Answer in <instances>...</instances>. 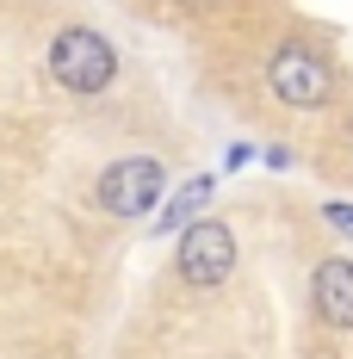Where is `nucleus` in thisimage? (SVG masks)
<instances>
[{
	"label": "nucleus",
	"instance_id": "obj_4",
	"mask_svg": "<svg viewBox=\"0 0 353 359\" xmlns=\"http://www.w3.org/2000/svg\"><path fill=\"white\" fill-rule=\"evenodd\" d=\"M236 273V229L223 217H199L180 229V279L199 291H217Z\"/></svg>",
	"mask_w": 353,
	"mask_h": 359
},
{
	"label": "nucleus",
	"instance_id": "obj_5",
	"mask_svg": "<svg viewBox=\"0 0 353 359\" xmlns=\"http://www.w3.org/2000/svg\"><path fill=\"white\" fill-rule=\"evenodd\" d=\"M310 297H317V316H322V323L347 334V328H353V260L328 254V260L317 266V279H310Z\"/></svg>",
	"mask_w": 353,
	"mask_h": 359
},
{
	"label": "nucleus",
	"instance_id": "obj_2",
	"mask_svg": "<svg viewBox=\"0 0 353 359\" xmlns=\"http://www.w3.org/2000/svg\"><path fill=\"white\" fill-rule=\"evenodd\" d=\"M50 81L69 93H106L118 81V50L93 25H62L50 43Z\"/></svg>",
	"mask_w": 353,
	"mask_h": 359
},
{
	"label": "nucleus",
	"instance_id": "obj_6",
	"mask_svg": "<svg viewBox=\"0 0 353 359\" xmlns=\"http://www.w3.org/2000/svg\"><path fill=\"white\" fill-rule=\"evenodd\" d=\"M322 217H328L341 236H353V205H322Z\"/></svg>",
	"mask_w": 353,
	"mask_h": 359
},
{
	"label": "nucleus",
	"instance_id": "obj_7",
	"mask_svg": "<svg viewBox=\"0 0 353 359\" xmlns=\"http://www.w3.org/2000/svg\"><path fill=\"white\" fill-rule=\"evenodd\" d=\"M180 6H211V0H180Z\"/></svg>",
	"mask_w": 353,
	"mask_h": 359
},
{
	"label": "nucleus",
	"instance_id": "obj_3",
	"mask_svg": "<svg viewBox=\"0 0 353 359\" xmlns=\"http://www.w3.org/2000/svg\"><path fill=\"white\" fill-rule=\"evenodd\" d=\"M161 192H168V168L155 161V155H124V161H112L100 186H93V198H100V211L106 217H149L161 205Z\"/></svg>",
	"mask_w": 353,
	"mask_h": 359
},
{
	"label": "nucleus",
	"instance_id": "obj_1",
	"mask_svg": "<svg viewBox=\"0 0 353 359\" xmlns=\"http://www.w3.org/2000/svg\"><path fill=\"white\" fill-rule=\"evenodd\" d=\"M335 62L322 56L317 43H279L273 56H267V93L279 100V106H291V111H317V106H328L335 100Z\"/></svg>",
	"mask_w": 353,
	"mask_h": 359
}]
</instances>
